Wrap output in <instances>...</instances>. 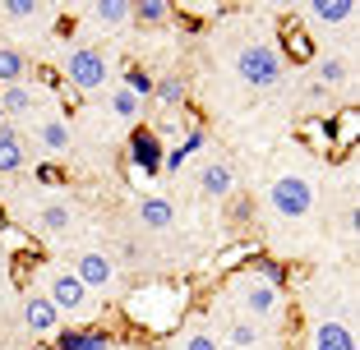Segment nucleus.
I'll list each match as a JSON object with an SVG mask.
<instances>
[{
	"mask_svg": "<svg viewBox=\"0 0 360 350\" xmlns=\"http://www.w3.org/2000/svg\"><path fill=\"white\" fill-rule=\"evenodd\" d=\"M231 314H240V318L259 323V328H273V323L286 318V290L268 286L264 276L255 272H236L231 276Z\"/></svg>",
	"mask_w": 360,
	"mask_h": 350,
	"instance_id": "f257e3e1",
	"label": "nucleus"
},
{
	"mask_svg": "<svg viewBox=\"0 0 360 350\" xmlns=\"http://www.w3.org/2000/svg\"><path fill=\"white\" fill-rule=\"evenodd\" d=\"M231 65H236V79L245 88H255V93H268V88H277L286 79V60L268 42H245Z\"/></svg>",
	"mask_w": 360,
	"mask_h": 350,
	"instance_id": "f03ea898",
	"label": "nucleus"
},
{
	"mask_svg": "<svg viewBox=\"0 0 360 350\" xmlns=\"http://www.w3.org/2000/svg\"><path fill=\"white\" fill-rule=\"evenodd\" d=\"M42 295L56 304L60 318H84V314H93V295L79 286V276L70 272V267H46L42 272Z\"/></svg>",
	"mask_w": 360,
	"mask_h": 350,
	"instance_id": "7ed1b4c3",
	"label": "nucleus"
},
{
	"mask_svg": "<svg viewBox=\"0 0 360 350\" xmlns=\"http://www.w3.org/2000/svg\"><path fill=\"white\" fill-rule=\"evenodd\" d=\"M268 208H273V217H282V222H300V217L314 213V184H309L305 175H277V180L268 184Z\"/></svg>",
	"mask_w": 360,
	"mask_h": 350,
	"instance_id": "20e7f679",
	"label": "nucleus"
},
{
	"mask_svg": "<svg viewBox=\"0 0 360 350\" xmlns=\"http://www.w3.org/2000/svg\"><path fill=\"white\" fill-rule=\"evenodd\" d=\"M65 79L79 93H97V88L111 83V60H106L102 46H75V51L65 55Z\"/></svg>",
	"mask_w": 360,
	"mask_h": 350,
	"instance_id": "39448f33",
	"label": "nucleus"
},
{
	"mask_svg": "<svg viewBox=\"0 0 360 350\" xmlns=\"http://www.w3.org/2000/svg\"><path fill=\"white\" fill-rule=\"evenodd\" d=\"M305 350H356V323L342 314V309H328L309 323Z\"/></svg>",
	"mask_w": 360,
	"mask_h": 350,
	"instance_id": "423d86ee",
	"label": "nucleus"
},
{
	"mask_svg": "<svg viewBox=\"0 0 360 350\" xmlns=\"http://www.w3.org/2000/svg\"><path fill=\"white\" fill-rule=\"evenodd\" d=\"M70 272L79 276V286L93 295V290H116V258L106 254V249H79Z\"/></svg>",
	"mask_w": 360,
	"mask_h": 350,
	"instance_id": "0eeeda50",
	"label": "nucleus"
},
{
	"mask_svg": "<svg viewBox=\"0 0 360 350\" xmlns=\"http://www.w3.org/2000/svg\"><path fill=\"white\" fill-rule=\"evenodd\" d=\"M23 328H28L32 337L60 332V314H56V304L42 295V290H28V295H23Z\"/></svg>",
	"mask_w": 360,
	"mask_h": 350,
	"instance_id": "6e6552de",
	"label": "nucleus"
},
{
	"mask_svg": "<svg viewBox=\"0 0 360 350\" xmlns=\"http://www.w3.org/2000/svg\"><path fill=\"white\" fill-rule=\"evenodd\" d=\"M162 152H167V148H162V138L153 134L148 125H134V129H129V161H134L139 170L158 175V170H162Z\"/></svg>",
	"mask_w": 360,
	"mask_h": 350,
	"instance_id": "1a4fd4ad",
	"label": "nucleus"
},
{
	"mask_svg": "<svg viewBox=\"0 0 360 350\" xmlns=\"http://www.w3.org/2000/svg\"><path fill=\"white\" fill-rule=\"evenodd\" d=\"M264 337H268V332L259 328V323L240 318V314H226L222 328H217V341L231 346V350H259V346H264Z\"/></svg>",
	"mask_w": 360,
	"mask_h": 350,
	"instance_id": "9d476101",
	"label": "nucleus"
},
{
	"mask_svg": "<svg viewBox=\"0 0 360 350\" xmlns=\"http://www.w3.org/2000/svg\"><path fill=\"white\" fill-rule=\"evenodd\" d=\"M134 217H139V226H143V231L162 235V231H171V226H176V203L162 198V194H148V198L134 203Z\"/></svg>",
	"mask_w": 360,
	"mask_h": 350,
	"instance_id": "9b49d317",
	"label": "nucleus"
},
{
	"mask_svg": "<svg viewBox=\"0 0 360 350\" xmlns=\"http://www.w3.org/2000/svg\"><path fill=\"white\" fill-rule=\"evenodd\" d=\"M199 189L208 194V198H226V194L236 189V170L226 157H208L199 166Z\"/></svg>",
	"mask_w": 360,
	"mask_h": 350,
	"instance_id": "f8f14e48",
	"label": "nucleus"
},
{
	"mask_svg": "<svg viewBox=\"0 0 360 350\" xmlns=\"http://www.w3.org/2000/svg\"><path fill=\"white\" fill-rule=\"evenodd\" d=\"M37 143H42V152H51V157H65V152L75 148V129H70L65 116H46L42 125H37Z\"/></svg>",
	"mask_w": 360,
	"mask_h": 350,
	"instance_id": "ddd939ff",
	"label": "nucleus"
},
{
	"mask_svg": "<svg viewBox=\"0 0 360 350\" xmlns=\"http://www.w3.org/2000/svg\"><path fill=\"white\" fill-rule=\"evenodd\" d=\"M176 350H222V341H217V323L190 318L185 328H180V337H176Z\"/></svg>",
	"mask_w": 360,
	"mask_h": 350,
	"instance_id": "4468645a",
	"label": "nucleus"
},
{
	"mask_svg": "<svg viewBox=\"0 0 360 350\" xmlns=\"http://www.w3.org/2000/svg\"><path fill=\"white\" fill-rule=\"evenodd\" d=\"M56 350H111V332L102 328H65L56 337Z\"/></svg>",
	"mask_w": 360,
	"mask_h": 350,
	"instance_id": "2eb2a0df",
	"label": "nucleus"
},
{
	"mask_svg": "<svg viewBox=\"0 0 360 350\" xmlns=\"http://www.w3.org/2000/svg\"><path fill=\"white\" fill-rule=\"evenodd\" d=\"M37 88H28V83H14V88H0V116L5 120H14V116H32L37 111Z\"/></svg>",
	"mask_w": 360,
	"mask_h": 350,
	"instance_id": "dca6fc26",
	"label": "nucleus"
},
{
	"mask_svg": "<svg viewBox=\"0 0 360 350\" xmlns=\"http://www.w3.org/2000/svg\"><path fill=\"white\" fill-rule=\"evenodd\" d=\"M28 51H19V46L10 42H0V88H14V83H28Z\"/></svg>",
	"mask_w": 360,
	"mask_h": 350,
	"instance_id": "f3484780",
	"label": "nucleus"
},
{
	"mask_svg": "<svg viewBox=\"0 0 360 350\" xmlns=\"http://www.w3.org/2000/svg\"><path fill=\"white\" fill-rule=\"evenodd\" d=\"M37 226H42L46 235H70V231H75V208H70V203H60V198L42 203V213H37Z\"/></svg>",
	"mask_w": 360,
	"mask_h": 350,
	"instance_id": "a211bd4d",
	"label": "nucleus"
},
{
	"mask_svg": "<svg viewBox=\"0 0 360 350\" xmlns=\"http://www.w3.org/2000/svg\"><path fill=\"white\" fill-rule=\"evenodd\" d=\"M23 161H28V152H23V138L19 129H0V175H10V170H23Z\"/></svg>",
	"mask_w": 360,
	"mask_h": 350,
	"instance_id": "6ab92c4d",
	"label": "nucleus"
},
{
	"mask_svg": "<svg viewBox=\"0 0 360 350\" xmlns=\"http://www.w3.org/2000/svg\"><path fill=\"white\" fill-rule=\"evenodd\" d=\"M347 83H351L347 55H319V88H347Z\"/></svg>",
	"mask_w": 360,
	"mask_h": 350,
	"instance_id": "aec40b11",
	"label": "nucleus"
},
{
	"mask_svg": "<svg viewBox=\"0 0 360 350\" xmlns=\"http://www.w3.org/2000/svg\"><path fill=\"white\" fill-rule=\"evenodd\" d=\"M309 19L314 23H351L356 19V5L351 0H314L309 5Z\"/></svg>",
	"mask_w": 360,
	"mask_h": 350,
	"instance_id": "412c9836",
	"label": "nucleus"
},
{
	"mask_svg": "<svg viewBox=\"0 0 360 350\" xmlns=\"http://www.w3.org/2000/svg\"><path fill=\"white\" fill-rule=\"evenodd\" d=\"M153 97H158L162 107L180 111V107H185V79H176V74H162V79H153Z\"/></svg>",
	"mask_w": 360,
	"mask_h": 350,
	"instance_id": "4be33fe9",
	"label": "nucleus"
},
{
	"mask_svg": "<svg viewBox=\"0 0 360 350\" xmlns=\"http://www.w3.org/2000/svg\"><path fill=\"white\" fill-rule=\"evenodd\" d=\"M129 19L143 23V28H158V23L171 19V5L167 0H139V5H129Z\"/></svg>",
	"mask_w": 360,
	"mask_h": 350,
	"instance_id": "5701e85b",
	"label": "nucleus"
},
{
	"mask_svg": "<svg viewBox=\"0 0 360 350\" xmlns=\"http://www.w3.org/2000/svg\"><path fill=\"white\" fill-rule=\"evenodd\" d=\"M203 148V134H190L185 138V143H180V148H171V152H162V170H171V175H176L180 166H185V161L194 157V152Z\"/></svg>",
	"mask_w": 360,
	"mask_h": 350,
	"instance_id": "b1692460",
	"label": "nucleus"
},
{
	"mask_svg": "<svg viewBox=\"0 0 360 350\" xmlns=\"http://www.w3.org/2000/svg\"><path fill=\"white\" fill-rule=\"evenodd\" d=\"M139 111H143V102H139V97L129 93V88H116V93H111V116H116V120L134 125V120H139Z\"/></svg>",
	"mask_w": 360,
	"mask_h": 350,
	"instance_id": "393cba45",
	"label": "nucleus"
},
{
	"mask_svg": "<svg viewBox=\"0 0 360 350\" xmlns=\"http://www.w3.org/2000/svg\"><path fill=\"white\" fill-rule=\"evenodd\" d=\"M93 19L106 23V28H116V23L129 19V0H97V5H93Z\"/></svg>",
	"mask_w": 360,
	"mask_h": 350,
	"instance_id": "a878e982",
	"label": "nucleus"
},
{
	"mask_svg": "<svg viewBox=\"0 0 360 350\" xmlns=\"http://www.w3.org/2000/svg\"><path fill=\"white\" fill-rule=\"evenodd\" d=\"M5 19L32 23V19H42V5H37V0H5Z\"/></svg>",
	"mask_w": 360,
	"mask_h": 350,
	"instance_id": "bb28decb",
	"label": "nucleus"
},
{
	"mask_svg": "<svg viewBox=\"0 0 360 350\" xmlns=\"http://www.w3.org/2000/svg\"><path fill=\"white\" fill-rule=\"evenodd\" d=\"M120 88H129V93H134L139 102H143V97H153V74H148V69H129Z\"/></svg>",
	"mask_w": 360,
	"mask_h": 350,
	"instance_id": "cd10ccee",
	"label": "nucleus"
},
{
	"mask_svg": "<svg viewBox=\"0 0 360 350\" xmlns=\"http://www.w3.org/2000/svg\"><path fill=\"white\" fill-rule=\"evenodd\" d=\"M0 129H5V116H0Z\"/></svg>",
	"mask_w": 360,
	"mask_h": 350,
	"instance_id": "c85d7f7f",
	"label": "nucleus"
}]
</instances>
